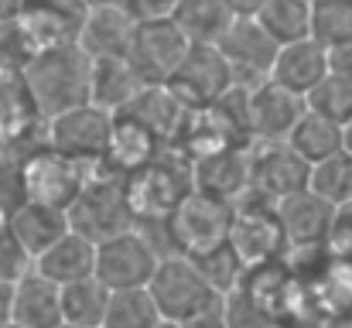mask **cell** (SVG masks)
I'll list each match as a JSON object with an SVG mask.
<instances>
[{
  "label": "cell",
  "mask_w": 352,
  "mask_h": 328,
  "mask_svg": "<svg viewBox=\"0 0 352 328\" xmlns=\"http://www.w3.org/2000/svg\"><path fill=\"white\" fill-rule=\"evenodd\" d=\"M21 83L38 109V116H55L62 109L89 103V86H93V58L76 45H55L41 48L28 58L21 69Z\"/></svg>",
  "instance_id": "cell-1"
},
{
  "label": "cell",
  "mask_w": 352,
  "mask_h": 328,
  "mask_svg": "<svg viewBox=\"0 0 352 328\" xmlns=\"http://www.w3.org/2000/svg\"><path fill=\"white\" fill-rule=\"evenodd\" d=\"M123 182H126V195L137 212V222L168 219L178 209V202L195 188V171H192V157H185L178 147L175 151L164 147L157 157H151L144 168L126 175Z\"/></svg>",
  "instance_id": "cell-2"
},
{
  "label": "cell",
  "mask_w": 352,
  "mask_h": 328,
  "mask_svg": "<svg viewBox=\"0 0 352 328\" xmlns=\"http://www.w3.org/2000/svg\"><path fill=\"white\" fill-rule=\"evenodd\" d=\"M69 222L76 232L89 236L93 243H103L117 232L137 226V212L126 195V182L110 171H93L76 202L69 206Z\"/></svg>",
  "instance_id": "cell-3"
},
{
  "label": "cell",
  "mask_w": 352,
  "mask_h": 328,
  "mask_svg": "<svg viewBox=\"0 0 352 328\" xmlns=\"http://www.w3.org/2000/svg\"><path fill=\"white\" fill-rule=\"evenodd\" d=\"M147 291L157 301L161 318L182 322V325H188L192 318H199L219 298V291L206 281V274L195 267V260L188 253H168V256H161V263H157Z\"/></svg>",
  "instance_id": "cell-4"
},
{
  "label": "cell",
  "mask_w": 352,
  "mask_h": 328,
  "mask_svg": "<svg viewBox=\"0 0 352 328\" xmlns=\"http://www.w3.org/2000/svg\"><path fill=\"white\" fill-rule=\"evenodd\" d=\"M233 219H236L233 199H223V195L192 188L178 202V209L168 216L175 250L195 256V253H206V250H212L219 243H230Z\"/></svg>",
  "instance_id": "cell-5"
},
{
  "label": "cell",
  "mask_w": 352,
  "mask_h": 328,
  "mask_svg": "<svg viewBox=\"0 0 352 328\" xmlns=\"http://www.w3.org/2000/svg\"><path fill=\"white\" fill-rule=\"evenodd\" d=\"M89 175H93V164L76 161V157L55 151L52 144H45L41 151H31V157L17 168L21 199L69 209L76 202V195L82 192V185L89 182Z\"/></svg>",
  "instance_id": "cell-6"
},
{
  "label": "cell",
  "mask_w": 352,
  "mask_h": 328,
  "mask_svg": "<svg viewBox=\"0 0 352 328\" xmlns=\"http://www.w3.org/2000/svg\"><path fill=\"white\" fill-rule=\"evenodd\" d=\"M311 185V161H305L287 140L250 144V192L267 202H284Z\"/></svg>",
  "instance_id": "cell-7"
},
{
  "label": "cell",
  "mask_w": 352,
  "mask_h": 328,
  "mask_svg": "<svg viewBox=\"0 0 352 328\" xmlns=\"http://www.w3.org/2000/svg\"><path fill=\"white\" fill-rule=\"evenodd\" d=\"M188 38L185 31L168 17H137L133 38H130V52L126 62L133 65V72L147 83V86H161L171 79V72L178 69V62L188 52Z\"/></svg>",
  "instance_id": "cell-8"
},
{
  "label": "cell",
  "mask_w": 352,
  "mask_h": 328,
  "mask_svg": "<svg viewBox=\"0 0 352 328\" xmlns=\"http://www.w3.org/2000/svg\"><path fill=\"white\" fill-rule=\"evenodd\" d=\"M164 86L178 96V103L185 109H199L219 103L236 86V79L219 45H188L185 58L178 62V69L171 72Z\"/></svg>",
  "instance_id": "cell-9"
},
{
  "label": "cell",
  "mask_w": 352,
  "mask_h": 328,
  "mask_svg": "<svg viewBox=\"0 0 352 328\" xmlns=\"http://www.w3.org/2000/svg\"><path fill=\"white\" fill-rule=\"evenodd\" d=\"M157 263H161V250L137 226L96 243V277L110 291L147 287Z\"/></svg>",
  "instance_id": "cell-10"
},
{
  "label": "cell",
  "mask_w": 352,
  "mask_h": 328,
  "mask_svg": "<svg viewBox=\"0 0 352 328\" xmlns=\"http://www.w3.org/2000/svg\"><path fill=\"white\" fill-rule=\"evenodd\" d=\"M230 243L236 246V253L243 256V263L253 267H270L277 260V253L287 246V232L274 202L256 199V195H243L236 202V219Z\"/></svg>",
  "instance_id": "cell-11"
},
{
  "label": "cell",
  "mask_w": 352,
  "mask_h": 328,
  "mask_svg": "<svg viewBox=\"0 0 352 328\" xmlns=\"http://www.w3.org/2000/svg\"><path fill=\"white\" fill-rule=\"evenodd\" d=\"M110 130H113V113L96 103H82V107L48 116V144L76 161H86V164L103 161Z\"/></svg>",
  "instance_id": "cell-12"
},
{
  "label": "cell",
  "mask_w": 352,
  "mask_h": 328,
  "mask_svg": "<svg viewBox=\"0 0 352 328\" xmlns=\"http://www.w3.org/2000/svg\"><path fill=\"white\" fill-rule=\"evenodd\" d=\"M277 48L280 45L267 34V28L256 17H246V14H236L233 24L226 28V34L219 38V52L226 55L233 79L239 86H256V83L270 79Z\"/></svg>",
  "instance_id": "cell-13"
},
{
  "label": "cell",
  "mask_w": 352,
  "mask_h": 328,
  "mask_svg": "<svg viewBox=\"0 0 352 328\" xmlns=\"http://www.w3.org/2000/svg\"><path fill=\"white\" fill-rule=\"evenodd\" d=\"M86 14H89L86 0H24L17 21L31 48L41 52L55 45H76Z\"/></svg>",
  "instance_id": "cell-14"
},
{
  "label": "cell",
  "mask_w": 352,
  "mask_h": 328,
  "mask_svg": "<svg viewBox=\"0 0 352 328\" xmlns=\"http://www.w3.org/2000/svg\"><path fill=\"white\" fill-rule=\"evenodd\" d=\"M305 109H308L305 96L277 86L274 79H263L250 86V103H246L250 137L253 140H287V133L294 130Z\"/></svg>",
  "instance_id": "cell-15"
},
{
  "label": "cell",
  "mask_w": 352,
  "mask_h": 328,
  "mask_svg": "<svg viewBox=\"0 0 352 328\" xmlns=\"http://www.w3.org/2000/svg\"><path fill=\"white\" fill-rule=\"evenodd\" d=\"M133 28H137V14L126 3H96L82 21L79 48L89 58H126Z\"/></svg>",
  "instance_id": "cell-16"
},
{
  "label": "cell",
  "mask_w": 352,
  "mask_h": 328,
  "mask_svg": "<svg viewBox=\"0 0 352 328\" xmlns=\"http://www.w3.org/2000/svg\"><path fill=\"white\" fill-rule=\"evenodd\" d=\"M277 212L287 232V246H322L336 232V222H339V206L322 199L311 188L277 202Z\"/></svg>",
  "instance_id": "cell-17"
},
{
  "label": "cell",
  "mask_w": 352,
  "mask_h": 328,
  "mask_svg": "<svg viewBox=\"0 0 352 328\" xmlns=\"http://www.w3.org/2000/svg\"><path fill=\"white\" fill-rule=\"evenodd\" d=\"M168 144L151 130L144 127L137 116L130 113H113V130H110V144H107V154L100 164H107L110 175H133L137 168H144L151 157H157Z\"/></svg>",
  "instance_id": "cell-18"
},
{
  "label": "cell",
  "mask_w": 352,
  "mask_h": 328,
  "mask_svg": "<svg viewBox=\"0 0 352 328\" xmlns=\"http://www.w3.org/2000/svg\"><path fill=\"white\" fill-rule=\"evenodd\" d=\"M253 144V140H250ZM250 144H233L192 161L195 188L239 202L250 192Z\"/></svg>",
  "instance_id": "cell-19"
},
{
  "label": "cell",
  "mask_w": 352,
  "mask_h": 328,
  "mask_svg": "<svg viewBox=\"0 0 352 328\" xmlns=\"http://www.w3.org/2000/svg\"><path fill=\"white\" fill-rule=\"evenodd\" d=\"M10 322L28 328H58L65 322V315H62V284H55L41 270H28L21 281H14Z\"/></svg>",
  "instance_id": "cell-20"
},
{
  "label": "cell",
  "mask_w": 352,
  "mask_h": 328,
  "mask_svg": "<svg viewBox=\"0 0 352 328\" xmlns=\"http://www.w3.org/2000/svg\"><path fill=\"white\" fill-rule=\"evenodd\" d=\"M7 229L17 236V243L38 260L52 243H58L72 222H69V209L62 206H48V202H34V199H21L14 206V212L7 216Z\"/></svg>",
  "instance_id": "cell-21"
},
{
  "label": "cell",
  "mask_w": 352,
  "mask_h": 328,
  "mask_svg": "<svg viewBox=\"0 0 352 328\" xmlns=\"http://www.w3.org/2000/svg\"><path fill=\"white\" fill-rule=\"evenodd\" d=\"M325 76H329V48L318 45L315 38H301V41L277 48V58L270 69V79L277 86H284L298 96H308Z\"/></svg>",
  "instance_id": "cell-22"
},
{
  "label": "cell",
  "mask_w": 352,
  "mask_h": 328,
  "mask_svg": "<svg viewBox=\"0 0 352 328\" xmlns=\"http://www.w3.org/2000/svg\"><path fill=\"white\" fill-rule=\"evenodd\" d=\"M34 270H41L45 277H52L55 284H72L82 281L89 274H96V243L76 229H69L58 243H52L38 260Z\"/></svg>",
  "instance_id": "cell-23"
},
{
  "label": "cell",
  "mask_w": 352,
  "mask_h": 328,
  "mask_svg": "<svg viewBox=\"0 0 352 328\" xmlns=\"http://www.w3.org/2000/svg\"><path fill=\"white\" fill-rule=\"evenodd\" d=\"M236 10L230 0H175L171 21L185 31L192 45H219Z\"/></svg>",
  "instance_id": "cell-24"
},
{
  "label": "cell",
  "mask_w": 352,
  "mask_h": 328,
  "mask_svg": "<svg viewBox=\"0 0 352 328\" xmlns=\"http://www.w3.org/2000/svg\"><path fill=\"white\" fill-rule=\"evenodd\" d=\"M147 83L133 72L126 58H93V86H89V103L120 113L133 103V96Z\"/></svg>",
  "instance_id": "cell-25"
},
{
  "label": "cell",
  "mask_w": 352,
  "mask_h": 328,
  "mask_svg": "<svg viewBox=\"0 0 352 328\" xmlns=\"http://www.w3.org/2000/svg\"><path fill=\"white\" fill-rule=\"evenodd\" d=\"M287 144H291L305 161H311V164H318V161H325V157L346 151L342 123H336V120H329V116H322V113H315V109H305V113H301V120H298L294 130L287 133Z\"/></svg>",
  "instance_id": "cell-26"
},
{
  "label": "cell",
  "mask_w": 352,
  "mask_h": 328,
  "mask_svg": "<svg viewBox=\"0 0 352 328\" xmlns=\"http://www.w3.org/2000/svg\"><path fill=\"white\" fill-rule=\"evenodd\" d=\"M110 294L113 291L96 274H89L82 281H72V284H62V315H65V322L103 328L107 308H110Z\"/></svg>",
  "instance_id": "cell-27"
},
{
  "label": "cell",
  "mask_w": 352,
  "mask_h": 328,
  "mask_svg": "<svg viewBox=\"0 0 352 328\" xmlns=\"http://www.w3.org/2000/svg\"><path fill=\"white\" fill-rule=\"evenodd\" d=\"M277 45H291L311 38V0H267L260 14H253Z\"/></svg>",
  "instance_id": "cell-28"
},
{
  "label": "cell",
  "mask_w": 352,
  "mask_h": 328,
  "mask_svg": "<svg viewBox=\"0 0 352 328\" xmlns=\"http://www.w3.org/2000/svg\"><path fill=\"white\" fill-rule=\"evenodd\" d=\"M164 322L157 301L151 298L147 287H126L110 294V308L103 328H157Z\"/></svg>",
  "instance_id": "cell-29"
},
{
  "label": "cell",
  "mask_w": 352,
  "mask_h": 328,
  "mask_svg": "<svg viewBox=\"0 0 352 328\" xmlns=\"http://www.w3.org/2000/svg\"><path fill=\"white\" fill-rule=\"evenodd\" d=\"M311 38L325 48L352 41V0H311Z\"/></svg>",
  "instance_id": "cell-30"
},
{
  "label": "cell",
  "mask_w": 352,
  "mask_h": 328,
  "mask_svg": "<svg viewBox=\"0 0 352 328\" xmlns=\"http://www.w3.org/2000/svg\"><path fill=\"white\" fill-rule=\"evenodd\" d=\"M192 260H195V267L206 274V281H209L219 294L236 291V287L243 284V277L250 274V267L243 263V256L236 253L233 243H219V246H212V250H206V253H195Z\"/></svg>",
  "instance_id": "cell-31"
},
{
  "label": "cell",
  "mask_w": 352,
  "mask_h": 328,
  "mask_svg": "<svg viewBox=\"0 0 352 328\" xmlns=\"http://www.w3.org/2000/svg\"><path fill=\"white\" fill-rule=\"evenodd\" d=\"M311 192H318L322 199L336 202L339 209L352 202V154L349 151H339L318 164H311Z\"/></svg>",
  "instance_id": "cell-32"
},
{
  "label": "cell",
  "mask_w": 352,
  "mask_h": 328,
  "mask_svg": "<svg viewBox=\"0 0 352 328\" xmlns=\"http://www.w3.org/2000/svg\"><path fill=\"white\" fill-rule=\"evenodd\" d=\"M308 109L336 120V123H346L352 120V79H342L336 72H329L308 96H305Z\"/></svg>",
  "instance_id": "cell-33"
},
{
  "label": "cell",
  "mask_w": 352,
  "mask_h": 328,
  "mask_svg": "<svg viewBox=\"0 0 352 328\" xmlns=\"http://www.w3.org/2000/svg\"><path fill=\"white\" fill-rule=\"evenodd\" d=\"M28 270H34V256L17 243V236L7 229V222L0 226V281H21Z\"/></svg>",
  "instance_id": "cell-34"
},
{
  "label": "cell",
  "mask_w": 352,
  "mask_h": 328,
  "mask_svg": "<svg viewBox=\"0 0 352 328\" xmlns=\"http://www.w3.org/2000/svg\"><path fill=\"white\" fill-rule=\"evenodd\" d=\"M329 72L352 79V41L349 45H339V48H329Z\"/></svg>",
  "instance_id": "cell-35"
},
{
  "label": "cell",
  "mask_w": 352,
  "mask_h": 328,
  "mask_svg": "<svg viewBox=\"0 0 352 328\" xmlns=\"http://www.w3.org/2000/svg\"><path fill=\"white\" fill-rule=\"evenodd\" d=\"M10 301H14V284L0 281V325L10 322Z\"/></svg>",
  "instance_id": "cell-36"
},
{
  "label": "cell",
  "mask_w": 352,
  "mask_h": 328,
  "mask_svg": "<svg viewBox=\"0 0 352 328\" xmlns=\"http://www.w3.org/2000/svg\"><path fill=\"white\" fill-rule=\"evenodd\" d=\"M230 3H233L236 14H246V17H253V14H260V10H263V3H267V0H230Z\"/></svg>",
  "instance_id": "cell-37"
},
{
  "label": "cell",
  "mask_w": 352,
  "mask_h": 328,
  "mask_svg": "<svg viewBox=\"0 0 352 328\" xmlns=\"http://www.w3.org/2000/svg\"><path fill=\"white\" fill-rule=\"evenodd\" d=\"M342 137H346V151L352 154V120H346V123H342Z\"/></svg>",
  "instance_id": "cell-38"
},
{
  "label": "cell",
  "mask_w": 352,
  "mask_h": 328,
  "mask_svg": "<svg viewBox=\"0 0 352 328\" xmlns=\"http://www.w3.org/2000/svg\"><path fill=\"white\" fill-rule=\"evenodd\" d=\"M157 328H188V325H182V322H168V318H164Z\"/></svg>",
  "instance_id": "cell-39"
},
{
  "label": "cell",
  "mask_w": 352,
  "mask_h": 328,
  "mask_svg": "<svg viewBox=\"0 0 352 328\" xmlns=\"http://www.w3.org/2000/svg\"><path fill=\"white\" fill-rule=\"evenodd\" d=\"M58 328H96V325H76V322H62Z\"/></svg>",
  "instance_id": "cell-40"
},
{
  "label": "cell",
  "mask_w": 352,
  "mask_h": 328,
  "mask_svg": "<svg viewBox=\"0 0 352 328\" xmlns=\"http://www.w3.org/2000/svg\"><path fill=\"white\" fill-rule=\"evenodd\" d=\"M0 328H28V325H17V322H7V325H0Z\"/></svg>",
  "instance_id": "cell-41"
}]
</instances>
